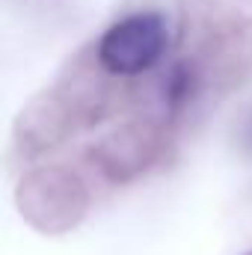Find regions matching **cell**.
<instances>
[{
    "mask_svg": "<svg viewBox=\"0 0 252 255\" xmlns=\"http://www.w3.org/2000/svg\"><path fill=\"white\" fill-rule=\"evenodd\" d=\"M190 89H193V71H190V65H184V63L172 65V71L163 80V101L169 107H178L181 101H187Z\"/></svg>",
    "mask_w": 252,
    "mask_h": 255,
    "instance_id": "7a4b0ae2",
    "label": "cell"
},
{
    "mask_svg": "<svg viewBox=\"0 0 252 255\" xmlns=\"http://www.w3.org/2000/svg\"><path fill=\"white\" fill-rule=\"evenodd\" d=\"M244 142H247V148L252 151V116H250V122H247V128H244Z\"/></svg>",
    "mask_w": 252,
    "mask_h": 255,
    "instance_id": "3957f363",
    "label": "cell"
},
{
    "mask_svg": "<svg viewBox=\"0 0 252 255\" xmlns=\"http://www.w3.org/2000/svg\"><path fill=\"white\" fill-rule=\"evenodd\" d=\"M244 255H252V250H250V253H244Z\"/></svg>",
    "mask_w": 252,
    "mask_h": 255,
    "instance_id": "277c9868",
    "label": "cell"
},
{
    "mask_svg": "<svg viewBox=\"0 0 252 255\" xmlns=\"http://www.w3.org/2000/svg\"><path fill=\"white\" fill-rule=\"evenodd\" d=\"M169 45V30L157 12H133L107 27L98 42V63L104 71L133 77L160 63Z\"/></svg>",
    "mask_w": 252,
    "mask_h": 255,
    "instance_id": "6da1fadb",
    "label": "cell"
}]
</instances>
